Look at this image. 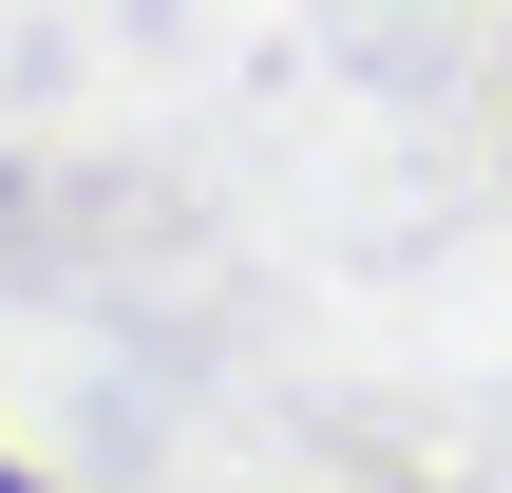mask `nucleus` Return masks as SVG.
<instances>
[{
	"label": "nucleus",
	"mask_w": 512,
	"mask_h": 493,
	"mask_svg": "<svg viewBox=\"0 0 512 493\" xmlns=\"http://www.w3.org/2000/svg\"><path fill=\"white\" fill-rule=\"evenodd\" d=\"M0 493H38V475H0Z\"/></svg>",
	"instance_id": "obj_1"
}]
</instances>
